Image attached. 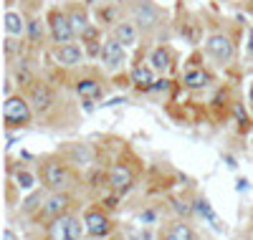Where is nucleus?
I'll return each instance as SVG.
<instances>
[{
    "label": "nucleus",
    "mask_w": 253,
    "mask_h": 240,
    "mask_svg": "<svg viewBox=\"0 0 253 240\" xmlns=\"http://www.w3.org/2000/svg\"><path fill=\"white\" fill-rule=\"evenodd\" d=\"M126 15H129V20H134L142 33H152L162 26V10L152 0H129Z\"/></svg>",
    "instance_id": "1"
},
{
    "label": "nucleus",
    "mask_w": 253,
    "mask_h": 240,
    "mask_svg": "<svg viewBox=\"0 0 253 240\" xmlns=\"http://www.w3.org/2000/svg\"><path fill=\"white\" fill-rule=\"evenodd\" d=\"M33 112H31V101L23 96H5L3 104V121L8 126H26L31 121Z\"/></svg>",
    "instance_id": "2"
},
{
    "label": "nucleus",
    "mask_w": 253,
    "mask_h": 240,
    "mask_svg": "<svg viewBox=\"0 0 253 240\" xmlns=\"http://www.w3.org/2000/svg\"><path fill=\"white\" fill-rule=\"evenodd\" d=\"M205 53L215 63H220V66H228V63L236 58V46L225 33H213L205 40Z\"/></svg>",
    "instance_id": "3"
},
{
    "label": "nucleus",
    "mask_w": 253,
    "mask_h": 240,
    "mask_svg": "<svg viewBox=\"0 0 253 240\" xmlns=\"http://www.w3.org/2000/svg\"><path fill=\"white\" fill-rule=\"evenodd\" d=\"M43 182L53 192H66L71 187V182H74V174H71V169L63 164V162L51 160V162L43 164Z\"/></svg>",
    "instance_id": "4"
},
{
    "label": "nucleus",
    "mask_w": 253,
    "mask_h": 240,
    "mask_svg": "<svg viewBox=\"0 0 253 240\" xmlns=\"http://www.w3.org/2000/svg\"><path fill=\"white\" fill-rule=\"evenodd\" d=\"M84 230H86V225H81L76 215H61L48 225L51 240H79Z\"/></svg>",
    "instance_id": "5"
},
{
    "label": "nucleus",
    "mask_w": 253,
    "mask_h": 240,
    "mask_svg": "<svg viewBox=\"0 0 253 240\" xmlns=\"http://www.w3.org/2000/svg\"><path fill=\"white\" fill-rule=\"evenodd\" d=\"M48 31H51V38H53L56 46H58V43H71V40L76 38L69 13H63V10H58V8H53V10L48 13Z\"/></svg>",
    "instance_id": "6"
},
{
    "label": "nucleus",
    "mask_w": 253,
    "mask_h": 240,
    "mask_svg": "<svg viewBox=\"0 0 253 240\" xmlns=\"http://www.w3.org/2000/svg\"><path fill=\"white\" fill-rule=\"evenodd\" d=\"M124 48H126V46H124V43H119L114 36H109L107 40H104L101 48H99V58H101V63H104V69H107V71L122 69L124 61H126V51H124Z\"/></svg>",
    "instance_id": "7"
},
{
    "label": "nucleus",
    "mask_w": 253,
    "mask_h": 240,
    "mask_svg": "<svg viewBox=\"0 0 253 240\" xmlns=\"http://www.w3.org/2000/svg\"><path fill=\"white\" fill-rule=\"evenodd\" d=\"M28 101H31V106L36 109L38 114H46L48 109L53 106V91L48 89V86L43 83V81H33L31 86H28Z\"/></svg>",
    "instance_id": "8"
},
{
    "label": "nucleus",
    "mask_w": 253,
    "mask_h": 240,
    "mask_svg": "<svg viewBox=\"0 0 253 240\" xmlns=\"http://www.w3.org/2000/svg\"><path fill=\"white\" fill-rule=\"evenodd\" d=\"M84 225H86V233L94 238H104L112 233V220L101 210H86L84 215Z\"/></svg>",
    "instance_id": "9"
},
{
    "label": "nucleus",
    "mask_w": 253,
    "mask_h": 240,
    "mask_svg": "<svg viewBox=\"0 0 253 240\" xmlns=\"http://www.w3.org/2000/svg\"><path fill=\"white\" fill-rule=\"evenodd\" d=\"M109 185L117 195H124V192H129L132 185H134V174L132 169L126 167V164H114L109 169Z\"/></svg>",
    "instance_id": "10"
},
{
    "label": "nucleus",
    "mask_w": 253,
    "mask_h": 240,
    "mask_svg": "<svg viewBox=\"0 0 253 240\" xmlns=\"http://www.w3.org/2000/svg\"><path fill=\"white\" fill-rule=\"evenodd\" d=\"M69 195L66 192H53V195H48L46 198V202H43V210H41V215L43 217H48V220H56V217H61V215H66V210H69Z\"/></svg>",
    "instance_id": "11"
},
{
    "label": "nucleus",
    "mask_w": 253,
    "mask_h": 240,
    "mask_svg": "<svg viewBox=\"0 0 253 240\" xmlns=\"http://www.w3.org/2000/svg\"><path fill=\"white\" fill-rule=\"evenodd\" d=\"M53 56H56V61L61 63V66H79V63L84 61V48L79 46V43H58Z\"/></svg>",
    "instance_id": "12"
},
{
    "label": "nucleus",
    "mask_w": 253,
    "mask_h": 240,
    "mask_svg": "<svg viewBox=\"0 0 253 240\" xmlns=\"http://www.w3.org/2000/svg\"><path fill=\"white\" fill-rule=\"evenodd\" d=\"M112 36L124 43V46H137V40H139V28L134 20H117V26L112 28Z\"/></svg>",
    "instance_id": "13"
},
{
    "label": "nucleus",
    "mask_w": 253,
    "mask_h": 240,
    "mask_svg": "<svg viewBox=\"0 0 253 240\" xmlns=\"http://www.w3.org/2000/svg\"><path fill=\"white\" fill-rule=\"evenodd\" d=\"M132 83L137 86V89H142V91H150L152 83H155V69L150 66V63H134Z\"/></svg>",
    "instance_id": "14"
},
{
    "label": "nucleus",
    "mask_w": 253,
    "mask_h": 240,
    "mask_svg": "<svg viewBox=\"0 0 253 240\" xmlns=\"http://www.w3.org/2000/svg\"><path fill=\"white\" fill-rule=\"evenodd\" d=\"M182 81H185L187 89H205V86L210 83V74H208L203 66H195V63H190V66L185 69Z\"/></svg>",
    "instance_id": "15"
},
{
    "label": "nucleus",
    "mask_w": 253,
    "mask_h": 240,
    "mask_svg": "<svg viewBox=\"0 0 253 240\" xmlns=\"http://www.w3.org/2000/svg\"><path fill=\"white\" fill-rule=\"evenodd\" d=\"M28 31V23H26V18L20 15L18 10H5V33L8 36H15V38H23Z\"/></svg>",
    "instance_id": "16"
},
{
    "label": "nucleus",
    "mask_w": 253,
    "mask_h": 240,
    "mask_svg": "<svg viewBox=\"0 0 253 240\" xmlns=\"http://www.w3.org/2000/svg\"><path fill=\"white\" fill-rule=\"evenodd\" d=\"M150 66L160 74L165 71H170L172 69V51L167 48V46H157L152 53H150Z\"/></svg>",
    "instance_id": "17"
},
{
    "label": "nucleus",
    "mask_w": 253,
    "mask_h": 240,
    "mask_svg": "<svg viewBox=\"0 0 253 240\" xmlns=\"http://www.w3.org/2000/svg\"><path fill=\"white\" fill-rule=\"evenodd\" d=\"M162 240H195V233L190 230V225H185V223H172V225H167V230L162 233Z\"/></svg>",
    "instance_id": "18"
},
{
    "label": "nucleus",
    "mask_w": 253,
    "mask_h": 240,
    "mask_svg": "<svg viewBox=\"0 0 253 240\" xmlns=\"http://www.w3.org/2000/svg\"><path fill=\"white\" fill-rule=\"evenodd\" d=\"M69 18H71V26H74V33H76V38H81L84 33H86V31L91 28L86 10H81V8H71V10H69Z\"/></svg>",
    "instance_id": "19"
},
{
    "label": "nucleus",
    "mask_w": 253,
    "mask_h": 240,
    "mask_svg": "<svg viewBox=\"0 0 253 240\" xmlns=\"http://www.w3.org/2000/svg\"><path fill=\"white\" fill-rule=\"evenodd\" d=\"M76 91L84 96V99H99L101 96V83L94 81V79H81L76 83Z\"/></svg>",
    "instance_id": "20"
},
{
    "label": "nucleus",
    "mask_w": 253,
    "mask_h": 240,
    "mask_svg": "<svg viewBox=\"0 0 253 240\" xmlns=\"http://www.w3.org/2000/svg\"><path fill=\"white\" fill-rule=\"evenodd\" d=\"M195 210H198V215H203L205 220H208L210 225H213L215 230H223L220 220L215 217V212H213V207H210V202H208V200H198V202H195Z\"/></svg>",
    "instance_id": "21"
},
{
    "label": "nucleus",
    "mask_w": 253,
    "mask_h": 240,
    "mask_svg": "<svg viewBox=\"0 0 253 240\" xmlns=\"http://www.w3.org/2000/svg\"><path fill=\"white\" fill-rule=\"evenodd\" d=\"M28 38H31L33 46H38V43H43V20H41V18L28 20Z\"/></svg>",
    "instance_id": "22"
},
{
    "label": "nucleus",
    "mask_w": 253,
    "mask_h": 240,
    "mask_svg": "<svg viewBox=\"0 0 253 240\" xmlns=\"http://www.w3.org/2000/svg\"><path fill=\"white\" fill-rule=\"evenodd\" d=\"M5 56L8 58H23V43H20V38L18 40H15V36L5 38Z\"/></svg>",
    "instance_id": "23"
},
{
    "label": "nucleus",
    "mask_w": 253,
    "mask_h": 240,
    "mask_svg": "<svg viewBox=\"0 0 253 240\" xmlns=\"http://www.w3.org/2000/svg\"><path fill=\"white\" fill-rule=\"evenodd\" d=\"M18 185L26 187V190H31V187H33V174L26 172V169H20V172H18Z\"/></svg>",
    "instance_id": "24"
},
{
    "label": "nucleus",
    "mask_w": 253,
    "mask_h": 240,
    "mask_svg": "<svg viewBox=\"0 0 253 240\" xmlns=\"http://www.w3.org/2000/svg\"><path fill=\"white\" fill-rule=\"evenodd\" d=\"M167 89H170V81H167V79H160V81L152 83L150 91H167Z\"/></svg>",
    "instance_id": "25"
},
{
    "label": "nucleus",
    "mask_w": 253,
    "mask_h": 240,
    "mask_svg": "<svg viewBox=\"0 0 253 240\" xmlns=\"http://www.w3.org/2000/svg\"><path fill=\"white\" fill-rule=\"evenodd\" d=\"M3 240H18V238H15V233H13L10 228H5V230H3Z\"/></svg>",
    "instance_id": "26"
},
{
    "label": "nucleus",
    "mask_w": 253,
    "mask_h": 240,
    "mask_svg": "<svg viewBox=\"0 0 253 240\" xmlns=\"http://www.w3.org/2000/svg\"><path fill=\"white\" fill-rule=\"evenodd\" d=\"M175 210H177V212H182V215H187V212H190V207H187V205H182V202H177V205H175Z\"/></svg>",
    "instance_id": "27"
},
{
    "label": "nucleus",
    "mask_w": 253,
    "mask_h": 240,
    "mask_svg": "<svg viewBox=\"0 0 253 240\" xmlns=\"http://www.w3.org/2000/svg\"><path fill=\"white\" fill-rule=\"evenodd\" d=\"M248 53L253 56V28H251V33H248Z\"/></svg>",
    "instance_id": "28"
},
{
    "label": "nucleus",
    "mask_w": 253,
    "mask_h": 240,
    "mask_svg": "<svg viewBox=\"0 0 253 240\" xmlns=\"http://www.w3.org/2000/svg\"><path fill=\"white\" fill-rule=\"evenodd\" d=\"M251 101H253V89H251Z\"/></svg>",
    "instance_id": "29"
},
{
    "label": "nucleus",
    "mask_w": 253,
    "mask_h": 240,
    "mask_svg": "<svg viewBox=\"0 0 253 240\" xmlns=\"http://www.w3.org/2000/svg\"><path fill=\"white\" fill-rule=\"evenodd\" d=\"M251 3H253V0H251Z\"/></svg>",
    "instance_id": "30"
}]
</instances>
